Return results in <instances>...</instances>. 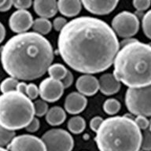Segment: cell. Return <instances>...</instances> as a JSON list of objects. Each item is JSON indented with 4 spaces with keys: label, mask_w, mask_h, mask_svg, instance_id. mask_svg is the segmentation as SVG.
<instances>
[{
    "label": "cell",
    "mask_w": 151,
    "mask_h": 151,
    "mask_svg": "<svg viewBox=\"0 0 151 151\" xmlns=\"http://www.w3.org/2000/svg\"><path fill=\"white\" fill-rule=\"evenodd\" d=\"M67 126H68V129L69 130V132L73 134H78L82 133L84 131L86 127V122L82 116H76L70 118V120L68 121Z\"/></svg>",
    "instance_id": "cell-20"
},
{
    "label": "cell",
    "mask_w": 151,
    "mask_h": 151,
    "mask_svg": "<svg viewBox=\"0 0 151 151\" xmlns=\"http://www.w3.org/2000/svg\"><path fill=\"white\" fill-rule=\"evenodd\" d=\"M141 150L143 151H151V132L149 129L145 130L142 134Z\"/></svg>",
    "instance_id": "cell-27"
},
{
    "label": "cell",
    "mask_w": 151,
    "mask_h": 151,
    "mask_svg": "<svg viewBox=\"0 0 151 151\" xmlns=\"http://www.w3.org/2000/svg\"><path fill=\"white\" fill-rule=\"evenodd\" d=\"M148 129L151 132V119H150V126H149Z\"/></svg>",
    "instance_id": "cell-41"
},
{
    "label": "cell",
    "mask_w": 151,
    "mask_h": 151,
    "mask_svg": "<svg viewBox=\"0 0 151 151\" xmlns=\"http://www.w3.org/2000/svg\"><path fill=\"white\" fill-rule=\"evenodd\" d=\"M0 151H9L7 149H5L4 147H0Z\"/></svg>",
    "instance_id": "cell-40"
},
{
    "label": "cell",
    "mask_w": 151,
    "mask_h": 151,
    "mask_svg": "<svg viewBox=\"0 0 151 151\" xmlns=\"http://www.w3.org/2000/svg\"><path fill=\"white\" fill-rule=\"evenodd\" d=\"M48 74L50 77L54 80H61L68 73V69L61 64H53L48 68Z\"/></svg>",
    "instance_id": "cell-21"
},
{
    "label": "cell",
    "mask_w": 151,
    "mask_h": 151,
    "mask_svg": "<svg viewBox=\"0 0 151 151\" xmlns=\"http://www.w3.org/2000/svg\"><path fill=\"white\" fill-rule=\"evenodd\" d=\"M99 90L105 95H112L120 89V82L111 73L104 74L99 78Z\"/></svg>",
    "instance_id": "cell-16"
},
{
    "label": "cell",
    "mask_w": 151,
    "mask_h": 151,
    "mask_svg": "<svg viewBox=\"0 0 151 151\" xmlns=\"http://www.w3.org/2000/svg\"><path fill=\"white\" fill-rule=\"evenodd\" d=\"M82 8L80 0H58V9L62 15L68 17H73L80 14Z\"/></svg>",
    "instance_id": "cell-17"
},
{
    "label": "cell",
    "mask_w": 151,
    "mask_h": 151,
    "mask_svg": "<svg viewBox=\"0 0 151 151\" xmlns=\"http://www.w3.org/2000/svg\"><path fill=\"white\" fill-rule=\"evenodd\" d=\"M42 140L47 151H72L74 140L67 131L54 128L47 131L42 135Z\"/></svg>",
    "instance_id": "cell-7"
},
{
    "label": "cell",
    "mask_w": 151,
    "mask_h": 151,
    "mask_svg": "<svg viewBox=\"0 0 151 151\" xmlns=\"http://www.w3.org/2000/svg\"><path fill=\"white\" fill-rule=\"evenodd\" d=\"M15 136L16 134L14 131L8 130L0 125V147L8 146Z\"/></svg>",
    "instance_id": "cell-24"
},
{
    "label": "cell",
    "mask_w": 151,
    "mask_h": 151,
    "mask_svg": "<svg viewBox=\"0 0 151 151\" xmlns=\"http://www.w3.org/2000/svg\"><path fill=\"white\" fill-rule=\"evenodd\" d=\"M40 95V90L39 87L35 83H28L27 86V91H26V96L31 100L37 99V97Z\"/></svg>",
    "instance_id": "cell-28"
},
{
    "label": "cell",
    "mask_w": 151,
    "mask_h": 151,
    "mask_svg": "<svg viewBox=\"0 0 151 151\" xmlns=\"http://www.w3.org/2000/svg\"><path fill=\"white\" fill-rule=\"evenodd\" d=\"M76 87L79 93L84 96H92L99 90V80L91 74H85L78 78Z\"/></svg>",
    "instance_id": "cell-13"
},
{
    "label": "cell",
    "mask_w": 151,
    "mask_h": 151,
    "mask_svg": "<svg viewBox=\"0 0 151 151\" xmlns=\"http://www.w3.org/2000/svg\"><path fill=\"white\" fill-rule=\"evenodd\" d=\"M113 61V75L120 83L131 88L151 84V46L127 38Z\"/></svg>",
    "instance_id": "cell-3"
},
{
    "label": "cell",
    "mask_w": 151,
    "mask_h": 151,
    "mask_svg": "<svg viewBox=\"0 0 151 151\" xmlns=\"http://www.w3.org/2000/svg\"><path fill=\"white\" fill-rule=\"evenodd\" d=\"M139 151H143V150H139Z\"/></svg>",
    "instance_id": "cell-42"
},
{
    "label": "cell",
    "mask_w": 151,
    "mask_h": 151,
    "mask_svg": "<svg viewBox=\"0 0 151 151\" xmlns=\"http://www.w3.org/2000/svg\"><path fill=\"white\" fill-rule=\"evenodd\" d=\"M5 36H6V29H5L4 25L0 22V43L4 40Z\"/></svg>",
    "instance_id": "cell-38"
},
{
    "label": "cell",
    "mask_w": 151,
    "mask_h": 151,
    "mask_svg": "<svg viewBox=\"0 0 151 151\" xmlns=\"http://www.w3.org/2000/svg\"><path fill=\"white\" fill-rule=\"evenodd\" d=\"M87 100L84 95L79 92H72L67 95L65 100V109L70 114L76 115L84 110Z\"/></svg>",
    "instance_id": "cell-14"
},
{
    "label": "cell",
    "mask_w": 151,
    "mask_h": 151,
    "mask_svg": "<svg viewBox=\"0 0 151 151\" xmlns=\"http://www.w3.org/2000/svg\"><path fill=\"white\" fill-rule=\"evenodd\" d=\"M40 122L39 119L36 117H34L32 119V120L31 121L29 124H28V126L25 127V130L28 132H37L38 130L40 129Z\"/></svg>",
    "instance_id": "cell-34"
},
{
    "label": "cell",
    "mask_w": 151,
    "mask_h": 151,
    "mask_svg": "<svg viewBox=\"0 0 151 151\" xmlns=\"http://www.w3.org/2000/svg\"><path fill=\"white\" fill-rule=\"evenodd\" d=\"M64 87L61 80L48 77L40 83L39 90L41 99L47 102H54L63 95Z\"/></svg>",
    "instance_id": "cell-10"
},
{
    "label": "cell",
    "mask_w": 151,
    "mask_h": 151,
    "mask_svg": "<svg viewBox=\"0 0 151 151\" xmlns=\"http://www.w3.org/2000/svg\"><path fill=\"white\" fill-rule=\"evenodd\" d=\"M73 80H74V78H73V73H71L70 71L68 70V73H67L66 76L61 81L62 83V84H63L64 87L65 88H68V87H69L71 85L73 84Z\"/></svg>",
    "instance_id": "cell-35"
},
{
    "label": "cell",
    "mask_w": 151,
    "mask_h": 151,
    "mask_svg": "<svg viewBox=\"0 0 151 151\" xmlns=\"http://www.w3.org/2000/svg\"><path fill=\"white\" fill-rule=\"evenodd\" d=\"M58 53L71 68L85 74L106 71L120 49L117 36L105 21L80 17L67 23L58 40Z\"/></svg>",
    "instance_id": "cell-1"
},
{
    "label": "cell",
    "mask_w": 151,
    "mask_h": 151,
    "mask_svg": "<svg viewBox=\"0 0 151 151\" xmlns=\"http://www.w3.org/2000/svg\"><path fill=\"white\" fill-rule=\"evenodd\" d=\"M52 26L53 24L48 19L40 17L33 21L32 29L35 32L43 35H47L51 31Z\"/></svg>",
    "instance_id": "cell-19"
},
{
    "label": "cell",
    "mask_w": 151,
    "mask_h": 151,
    "mask_svg": "<svg viewBox=\"0 0 151 151\" xmlns=\"http://www.w3.org/2000/svg\"><path fill=\"white\" fill-rule=\"evenodd\" d=\"M87 11L95 15H106L115 9L119 0H80Z\"/></svg>",
    "instance_id": "cell-12"
},
{
    "label": "cell",
    "mask_w": 151,
    "mask_h": 151,
    "mask_svg": "<svg viewBox=\"0 0 151 151\" xmlns=\"http://www.w3.org/2000/svg\"><path fill=\"white\" fill-rule=\"evenodd\" d=\"M34 116V104L25 94L15 91L0 95V125L5 128H25Z\"/></svg>",
    "instance_id": "cell-5"
},
{
    "label": "cell",
    "mask_w": 151,
    "mask_h": 151,
    "mask_svg": "<svg viewBox=\"0 0 151 151\" xmlns=\"http://www.w3.org/2000/svg\"><path fill=\"white\" fill-rule=\"evenodd\" d=\"M142 137L141 130L132 118L117 116L103 120L95 142L99 151H139Z\"/></svg>",
    "instance_id": "cell-4"
},
{
    "label": "cell",
    "mask_w": 151,
    "mask_h": 151,
    "mask_svg": "<svg viewBox=\"0 0 151 151\" xmlns=\"http://www.w3.org/2000/svg\"><path fill=\"white\" fill-rule=\"evenodd\" d=\"M103 119L101 116H94L91 120L90 121V127L91 129L94 132H98V130L99 129V127L101 125L102 122H103Z\"/></svg>",
    "instance_id": "cell-33"
},
{
    "label": "cell",
    "mask_w": 151,
    "mask_h": 151,
    "mask_svg": "<svg viewBox=\"0 0 151 151\" xmlns=\"http://www.w3.org/2000/svg\"><path fill=\"white\" fill-rule=\"evenodd\" d=\"M33 7L35 14L47 19L55 16L58 10L57 0H34Z\"/></svg>",
    "instance_id": "cell-15"
},
{
    "label": "cell",
    "mask_w": 151,
    "mask_h": 151,
    "mask_svg": "<svg viewBox=\"0 0 151 151\" xmlns=\"http://www.w3.org/2000/svg\"><path fill=\"white\" fill-rule=\"evenodd\" d=\"M18 80H17L16 78L12 77V76L6 78L0 83V91L2 94L15 91H17V86L18 84Z\"/></svg>",
    "instance_id": "cell-22"
},
{
    "label": "cell",
    "mask_w": 151,
    "mask_h": 151,
    "mask_svg": "<svg viewBox=\"0 0 151 151\" xmlns=\"http://www.w3.org/2000/svg\"><path fill=\"white\" fill-rule=\"evenodd\" d=\"M9 151H47L42 139L32 134H21L15 136L7 146Z\"/></svg>",
    "instance_id": "cell-9"
},
{
    "label": "cell",
    "mask_w": 151,
    "mask_h": 151,
    "mask_svg": "<svg viewBox=\"0 0 151 151\" xmlns=\"http://www.w3.org/2000/svg\"><path fill=\"white\" fill-rule=\"evenodd\" d=\"M5 2H6V0H0V7L3 6V4L5 3Z\"/></svg>",
    "instance_id": "cell-39"
},
{
    "label": "cell",
    "mask_w": 151,
    "mask_h": 151,
    "mask_svg": "<svg viewBox=\"0 0 151 151\" xmlns=\"http://www.w3.org/2000/svg\"><path fill=\"white\" fill-rule=\"evenodd\" d=\"M125 105L135 116H151V84L143 87H129L125 94Z\"/></svg>",
    "instance_id": "cell-6"
},
{
    "label": "cell",
    "mask_w": 151,
    "mask_h": 151,
    "mask_svg": "<svg viewBox=\"0 0 151 151\" xmlns=\"http://www.w3.org/2000/svg\"><path fill=\"white\" fill-rule=\"evenodd\" d=\"M149 44H150V46H151V42H150V43H149Z\"/></svg>",
    "instance_id": "cell-43"
},
{
    "label": "cell",
    "mask_w": 151,
    "mask_h": 151,
    "mask_svg": "<svg viewBox=\"0 0 151 151\" xmlns=\"http://www.w3.org/2000/svg\"><path fill=\"white\" fill-rule=\"evenodd\" d=\"M66 119V113L60 106H54L48 110L46 114V120L51 126L61 124Z\"/></svg>",
    "instance_id": "cell-18"
},
{
    "label": "cell",
    "mask_w": 151,
    "mask_h": 151,
    "mask_svg": "<svg viewBox=\"0 0 151 151\" xmlns=\"http://www.w3.org/2000/svg\"><path fill=\"white\" fill-rule=\"evenodd\" d=\"M0 53L5 72L17 80L24 81L42 76L54 60L50 42L35 32L14 35L2 46Z\"/></svg>",
    "instance_id": "cell-2"
},
{
    "label": "cell",
    "mask_w": 151,
    "mask_h": 151,
    "mask_svg": "<svg viewBox=\"0 0 151 151\" xmlns=\"http://www.w3.org/2000/svg\"><path fill=\"white\" fill-rule=\"evenodd\" d=\"M151 0H133V6L138 11H144L150 6Z\"/></svg>",
    "instance_id": "cell-30"
},
{
    "label": "cell",
    "mask_w": 151,
    "mask_h": 151,
    "mask_svg": "<svg viewBox=\"0 0 151 151\" xmlns=\"http://www.w3.org/2000/svg\"><path fill=\"white\" fill-rule=\"evenodd\" d=\"M67 23L68 22H67L65 18H64L62 17H58L54 20L53 26L57 32H61L63 29L64 27L67 24Z\"/></svg>",
    "instance_id": "cell-32"
},
{
    "label": "cell",
    "mask_w": 151,
    "mask_h": 151,
    "mask_svg": "<svg viewBox=\"0 0 151 151\" xmlns=\"http://www.w3.org/2000/svg\"><path fill=\"white\" fill-rule=\"evenodd\" d=\"M33 17L27 9H17L9 17V26L14 32H27L31 28H32Z\"/></svg>",
    "instance_id": "cell-11"
},
{
    "label": "cell",
    "mask_w": 151,
    "mask_h": 151,
    "mask_svg": "<svg viewBox=\"0 0 151 151\" xmlns=\"http://www.w3.org/2000/svg\"><path fill=\"white\" fill-rule=\"evenodd\" d=\"M34 111H35V116L41 117L46 115L48 112V105L47 101L41 100H37L34 102Z\"/></svg>",
    "instance_id": "cell-25"
},
{
    "label": "cell",
    "mask_w": 151,
    "mask_h": 151,
    "mask_svg": "<svg viewBox=\"0 0 151 151\" xmlns=\"http://www.w3.org/2000/svg\"><path fill=\"white\" fill-rule=\"evenodd\" d=\"M144 35L151 40V9L144 14L142 21Z\"/></svg>",
    "instance_id": "cell-26"
},
{
    "label": "cell",
    "mask_w": 151,
    "mask_h": 151,
    "mask_svg": "<svg viewBox=\"0 0 151 151\" xmlns=\"http://www.w3.org/2000/svg\"><path fill=\"white\" fill-rule=\"evenodd\" d=\"M14 6L13 0H6V2L2 6L0 7V12H6L10 9L12 6Z\"/></svg>",
    "instance_id": "cell-36"
},
{
    "label": "cell",
    "mask_w": 151,
    "mask_h": 151,
    "mask_svg": "<svg viewBox=\"0 0 151 151\" xmlns=\"http://www.w3.org/2000/svg\"><path fill=\"white\" fill-rule=\"evenodd\" d=\"M120 101L115 99H109L103 104V109L109 115H115L120 110Z\"/></svg>",
    "instance_id": "cell-23"
},
{
    "label": "cell",
    "mask_w": 151,
    "mask_h": 151,
    "mask_svg": "<svg viewBox=\"0 0 151 151\" xmlns=\"http://www.w3.org/2000/svg\"><path fill=\"white\" fill-rule=\"evenodd\" d=\"M27 86H28V84L25 82H19L17 86V91L20 92L21 94H24L26 95Z\"/></svg>",
    "instance_id": "cell-37"
},
{
    "label": "cell",
    "mask_w": 151,
    "mask_h": 151,
    "mask_svg": "<svg viewBox=\"0 0 151 151\" xmlns=\"http://www.w3.org/2000/svg\"><path fill=\"white\" fill-rule=\"evenodd\" d=\"M14 6L17 9H27L32 4V0H13Z\"/></svg>",
    "instance_id": "cell-31"
},
{
    "label": "cell",
    "mask_w": 151,
    "mask_h": 151,
    "mask_svg": "<svg viewBox=\"0 0 151 151\" xmlns=\"http://www.w3.org/2000/svg\"><path fill=\"white\" fill-rule=\"evenodd\" d=\"M134 122L140 130L145 131V130L148 129L149 126H150V120L145 116H136Z\"/></svg>",
    "instance_id": "cell-29"
},
{
    "label": "cell",
    "mask_w": 151,
    "mask_h": 151,
    "mask_svg": "<svg viewBox=\"0 0 151 151\" xmlns=\"http://www.w3.org/2000/svg\"><path fill=\"white\" fill-rule=\"evenodd\" d=\"M112 28L118 36L124 39L131 38L139 32V18L131 12H120L113 19Z\"/></svg>",
    "instance_id": "cell-8"
}]
</instances>
